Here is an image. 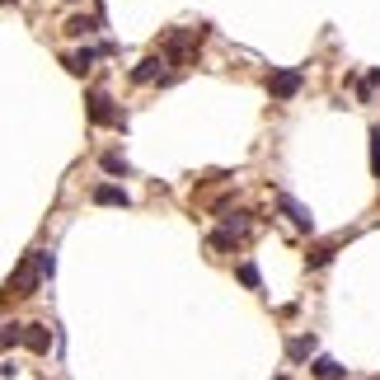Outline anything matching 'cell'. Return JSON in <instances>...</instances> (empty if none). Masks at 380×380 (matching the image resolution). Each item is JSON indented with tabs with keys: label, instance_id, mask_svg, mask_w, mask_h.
Returning a JSON list of instances; mask_svg holds the SVG:
<instances>
[{
	"label": "cell",
	"instance_id": "obj_1",
	"mask_svg": "<svg viewBox=\"0 0 380 380\" xmlns=\"http://www.w3.org/2000/svg\"><path fill=\"white\" fill-rule=\"evenodd\" d=\"M38 282H43V268H38V263H33V254H28L24 263L14 268L10 287H5V296H33V291H38Z\"/></svg>",
	"mask_w": 380,
	"mask_h": 380
},
{
	"label": "cell",
	"instance_id": "obj_2",
	"mask_svg": "<svg viewBox=\"0 0 380 380\" xmlns=\"http://www.w3.org/2000/svg\"><path fill=\"white\" fill-rule=\"evenodd\" d=\"M85 104H89V118H94L99 127H127V118L113 109V99H109V94H89Z\"/></svg>",
	"mask_w": 380,
	"mask_h": 380
},
{
	"label": "cell",
	"instance_id": "obj_3",
	"mask_svg": "<svg viewBox=\"0 0 380 380\" xmlns=\"http://www.w3.org/2000/svg\"><path fill=\"white\" fill-rule=\"evenodd\" d=\"M300 85H305L300 71H277V76H268V94H272V99H296Z\"/></svg>",
	"mask_w": 380,
	"mask_h": 380
},
{
	"label": "cell",
	"instance_id": "obj_4",
	"mask_svg": "<svg viewBox=\"0 0 380 380\" xmlns=\"http://www.w3.org/2000/svg\"><path fill=\"white\" fill-rule=\"evenodd\" d=\"M282 212L291 216V225H296V230H305V235L315 230V216H310V207H300V202L291 197V192H282Z\"/></svg>",
	"mask_w": 380,
	"mask_h": 380
},
{
	"label": "cell",
	"instance_id": "obj_5",
	"mask_svg": "<svg viewBox=\"0 0 380 380\" xmlns=\"http://www.w3.org/2000/svg\"><path fill=\"white\" fill-rule=\"evenodd\" d=\"M24 348L28 353H47V348H52V333H47V324H24Z\"/></svg>",
	"mask_w": 380,
	"mask_h": 380
},
{
	"label": "cell",
	"instance_id": "obj_6",
	"mask_svg": "<svg viewBox=\"0 0 380 380\" xmlns=\"http://www.w3.org/2000/svg\"><path fill=\"white\" fill-rule=\"evenodd\" d=\"M164 66H169V56H164V52H160V56H146V61L132 71V80H136V85H150V80L164 71Z\"/></svg>",
	"mask_w": 380,
	"mask_h": 380
},
{
	"label": "cell",
	"instance_id": "obj_7",
	"mask_svg": "<svg viewBox=\"0 0 380 380\" xmlns=\"http://www.w3.org/2000/svg\"><path fill=\"white\" fill-rule=\"evenodd\" d=\"M310 376H324V380H343V376H348V366H338L333 357H315V361H310Z\"/></svg>",
	"mask_w": 380,
	"mask_h": 380
},
{
	"label": "cell",
	"instance_id": "obj_8",
	"mask_svg": "<svg viewBox=\"0 0 380 380\" xmlns=\"http://www.w3.org/2000/svg\"><path fill=\"white\" fill-rule=\"evenodd\" d=\"M94 202H99V207H127L132 197L122 188H113V183H99V188H94Z\"/></svg>",
	"mask_w": 380,
	"mask_h": 380
},
{
	"label": "cell",
	"instance_id": "obj_9",
	"mask_svg": "<svg viewBox=\"0 0 380 380\" xmlns=\"http://www.w3.org/2000/svg\"><path fill=\"white\" fill-rule=\"evenodd\" d=\"M94 61H99V47H80L76 56H66V66H71L76 76H85V71H94Z\"/></svg>",
	"mask_w": 380,
	"mask_h": 380
},
{
	"label": "cell",
	"instance_id": "obj_10",
	"mask_svg": "<svg viewBox=\"0 0 380 380\" xmlns=\"http://www.w3.org/2000/svg\"><path fill=\"white\" fill-rule=\"evenodd\" d=\"M287 357H291V361H305V357H315V333H305V338H291V343H287Z\"/></svg>",
	"mask_w": 380,
	"mask_h": 380
},
{
	"label": "cell",
	"instance_id": "obj_11",
	"mask_svg": "<svg viewBox=\"0 0 380 380\" xmlns=\"http://www.w3.org/2000/svg\"><path fill=\"white\" fill-rule=\"evenodd\" d=\"M104 169H109V174H118V179H127V174H132V164L122 160L118 150H109V155H104Z\"/></svg>",
	"mask_w": 380,
	"mask_h": 380
},
{
	"label": "cell",
	"instance_id": "obj_12",
	"mask_svg": "<svg viewBox=\"0 0 380 380\" xmlns=\"http://www.w3.org/2000/svg\"><path fill=\"white\" fill-rule=\"evenodd\" d=\"M235 277L245 282L249 291H258V287H263V277H258V268H254V263H240V268H235Z\"/></svg>",
	"mask_w": 380,
	"mask_h": 380
},
{
	"label": "cell",
	"instance_id": "obj_13",
	"mask_svg": "<svg viewBox=\"0 0 380 380\" xmlns=\"http://www.w3.org/2000/svg\"><path fill=\"white\" fill-rule=\"evenodd\" d=\"M24 343V324H0V348H14Z\"/></svg>",
	"mask_w": 380,
	"mask_h": 380
},
{
	"label": "cell",
	"instance_id": "obj_14",
	"mask_svg": "<svg viewBox=\"0 0 380 380\" xmlns=\"http://www.w3.org/2000/svg\"><path fill=\"white\" fill-rule=\"evenodd\" d=\"M33 263L43 268V277H52V272H56V254H52V249H33Z\"/></svg>",
	"mask_w": 380,
	"mask_h": 380
},
{
	"label": "cell",
	"instance_id": "obj_15",
	"mask_svg": "<svg viewBox=\"0 0 380 380\" xmlns=\"http://www.w3.org/2000/svg\"><path fill=\"white\" fill-rule=\"evenodd\" d=\"M376 89H380V71H366V76L357 80V94H361V99H371Z\"/></svg>",
	"mask_w": 380,
	"mask_h": 380
},
{
	"label": "cell",
	"instance_id": "obj_16",
	"mask_svg": "<svg viewBox=\"0 0 380 380\" xmlns=\"http://www.w3.org/2000/svg\"><path fill=\"white\" fill-rule=\"evenodd\" d=\"M94 19H71V24H66V33H71V38H89V33H94Z\"/></svg>",
	"mask_w": 380,
	"mask_h": 380
},
{
	"label": "cell",
	"instance_id": "obj_17",
	"mask_svg": "<svg viewBox=\"0 0 380 380\" xmlns=\"http://www.w3.org/2000/svg\"><path fill=\"white\" fill-rule=\"evenodd\" d=\"M328 258H333V249H328V245H320V249H310V254H305V263H310V268H324Z\"/></svg>",
	"mask_w": 380,
	"mask_h": 380
},
{
	"label": "cell",
	"instance_id": "obj_18",
	"mask_svg": "<svg viewBox=\"0 0 380 380\" xmlns=\"http://www.w3.org/2000/svg\"><path fill=\"white\" fill-rule=\"evenodd\" d=\"M371 174L380 179V127H371Z\"/></svg>",
	"mask_w": 380,
	"mask_h": 380
}]
</instances>
